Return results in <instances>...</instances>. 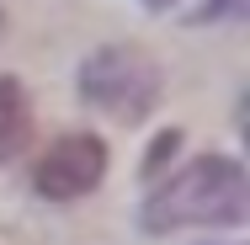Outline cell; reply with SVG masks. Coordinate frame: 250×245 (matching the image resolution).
I'll list each match as a JSON object with an SVG mask.
<instances>
[{
	"label": "cell",
	"instance_id": "7a4b0ae2",
	"mask_svg": "<svg viewBox=\"0 0 250 245\" xmlns=\"http://www.w3.org/2000/svg\"><path fill=\"white\" fill-rule=\"evenodd\" d=\"M80 96L123 123H139L160 96V69L139 48H101L80 64Z\"/></svg>",
	"mask_w": 250,
	"mask_h": 245
},
{
	"label": "cell",
	"instance_id": "6da1fadb",
	"mask_svg": "<svg viewBox=\"0 0 250 245\" xmlns=\"http://www.w3.org/2000/svg\"><path fill=\"white\" fill-rule=\"evenodd\" d=\"M245 219V171L224 155H202L181 176H170L144 202V229L165 235L181 224H240Z\"/></svg>",
	"mask_w": 250,
	"mask_h": 245
},
{
	"label": "cell",
	"instance_id": "277c9868",
	"mask_svg": "<svg viewBox=\"0 0 250 245\" xmlns=\"http://www.w3.org/2000/svg\"><path fill=\"white\" fill-rule=\"evenodd\" d=\"M27 128H32V112L16 80H0V155H16L27 144Z\"/></svg>",
	"mask_w": 250,
	"mask_h": 245
},
{
	"label": "cell",
	"instance_id": "3957f363",
	"mask_svg": "<svg viewBox=\"0 0 250 245\" xmlns=\"http://www.w3.org/2000/svg\"><path fill=\"white\" fill-rule=\"evenodd\" d=\"M101 171H106V149H101V139H91V134H64V139L38 160L32 187H38L43 197H53V202H64V197L91 192V187L101 181Z\"/></svg>",
	"mask_w": 250,
	"mask_h": 245
},
{
	"label": "cell",
	"instance_id": "5b68a950",
	"mask_svg": "<svg viewBox=\"0 0 250 245\" xmlns=\"http://www.w3.org/2000/svg\"><path fill=\"white\" fill-rule=\"evenodd\" d=\"M149 5H165V0H149Z\"/></svg>",
	"mask_w": 250,
	"mask_h": 245
}]
</instances>
